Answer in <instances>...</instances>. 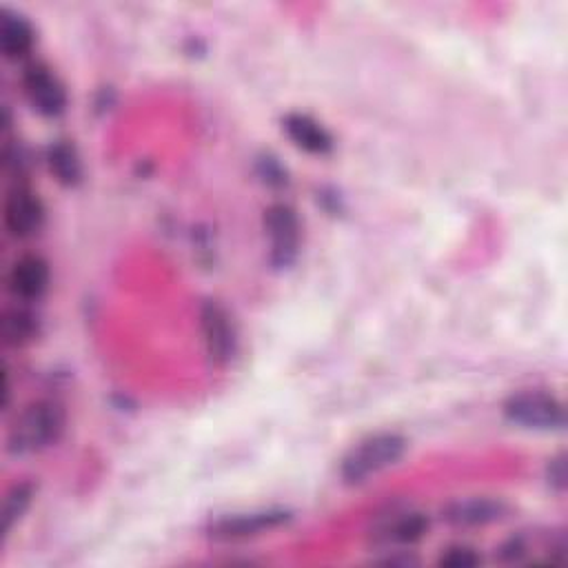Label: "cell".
Here are the masks:
<instances>
[{
    "label": "cell",
    "instance_id": "13",
    "mask_svg": "<svg viewBox=\"0 0 568 568\" xmlns=\"http://www.w3.org/2000/svg\"><path fill=\"white\" fill-rule=\"evenodd\" d=\"M47 167H49L51 176L64 187H74L83 178L81 156H79L76 147L69 145L67 140H58V142H54V145H49Z\"/></svg>",
    "mask_w": 568,
    "mask_h": 568
},
{
    "label": "cell",
    "instance_id": "15",
    "mask_svg": "<svg viewBox=\"0 0 568 568\" xmlns=\"http://www.w3.org/2000/svg\"><path fill=\"white\" fill-rule=\"evenodd\" d=\"M426 531H429V518L417 511H409V513H402L387 529V537L398 544H415L424 537Z\"/></svg>",
    "mask_w": 568,
    "mask_h": 568
},
{
    "label": "cell",
    "instance_id": "4",
    "mask_svg": "<svg viewBox=\"0 0 568 568\" xmlns=\"http://www.w3.org/2000/svg\"><path fill=\"white\" fill-rule=\"evenodd\" d=\"M264 232L271 240V262L289 267L300 249V218L294 206L277 202L264 211Z\"/></svg>",
    "mask_w": 568,
    "mask_h": 568
},
{
    "label": "cell",
    "instance_id": "6",
    "mask_svg": "<svg viewBox=\"0 0 568 568\" xmlns=\"http://www.w3.org/2000/svg\"><path fill=\"white\" fill-rule=\"evenodd\" d=\"M23 87L32 107L47 118L60 116L67 107V92L62 83L45 64H29L23 76Z\"/></svg>",
    "mask_w": 568,
    "mask_h": 568
},
{
    "label": "cell",
    "instance_id": "11",
    "mask_svg": "<svg viewBox=\"0 0 568 568\" xmlns=\"http://www.w3.org/2000/svg\"><path fill=\"white\" fill-rule=\"evenodd\" d=\"M284 131L294 140V145L300 147L307 154H316V156H324L333 150V138L331 133L311 116L307 114H287L282 120Z\"/></svg>",
    "mask_w": 568,
    "mask_h": 568
},
{
    "label": "cell",
    "instance_id": "8",
    "mask_svg": "<svg viewBox=\"0 0 568 568\" xmlns=\"http://www.w3.org/2000/svg\"><path fill=\"white\" fill-rule=\"evenodd\" d=\"M289 520L287 511H256V513H236L211 524V535L218 540H242L249 535H260L264 531L277 529Z\"/></svg>",
    "mask_w": 568,
    "mask_h": 568
},
{
    "label": "cell",
    "instance_id": "17",
    "mask_svg": "<svg viewBox=\"0 0 568 568\" xmlns=\"http://www.w3.org/2000/svg\"><path fill=\"white\" fill-rule=\"evenodd\" d=\"M480 561H482V557L471 546H451L440 557V564L451 566V568H471V566H477Z\"/></svg>",
    "mask_w": 568,
    "mask_h": 568
},
{
    "label": "cell",
    "instance_id": "5",
    "mask_svg": "<svg viewBox=\"0 0 568 568\" xmlns=\"http://www.w3.org/2000/svg\"><path fill=\"white\" fill-rule=\"evenodd\" d=\"M200 329L209 358L216 365H227L236 353V329L227 309L216 300H204L200 307Z\"/></svg>",
    "mask_w": 568,
    "mask_h": 568
},
{
    "label": "cell",
    "instance_id": "3",
    "mask_svg": "<svg viewBox=\"0 0 568 568\" xmlns=\"http://www.w3.org/2000/svg\"><path fill=\"white\" fill-rule=\"evenodd\" d=\"M505 415L524 429L535 431H559L566 415L564 404L544 391H522L507 400Z\"/></svg>",
    "mask_w": 568,
    "mask_h": 568
},
{
    "label": "cell",
    "instance_id": "12",
    "mask_svg": "<svg viewBox=\"0 0 568 568\" xmlns=\"http://www.w3.org/2000/svg\"><path fill=\"white\" fill-rule=\"evenodd\" d=\"M0 45L8 58L16 60L32 51L34 47V27L29 21L16 12H5L0 21Z\"/></svg>",
    "mask_w": 568,
    "mask_h": 568
},
{
    "label": "cell",
    "instance_id": "9",
    "mask_svg": "<svg viewBox=\"0 0 568 568\" xmlns=\"http://www.w3.org/2000/svg\"><path fill=\"white\" fill-rule=\"evenodd\" d=\"M507 516V507L500 500H490V497H471V500L451 502L445 509V520L458 529H473L486 526Z\"/></svg>",
    "mask_w": 568,
    "mask_h": 568
},
{
    "label": "cell",
    "instance_id": "16",
    "mask_svg": "<svg viewBox=\"0 0 568 568\" xmlns=\"http://www.w3.org/2000/svg\"><path fill=\"white\" fill-rule=\"evenodd\" d=\"M32 497H34V488L29 484H19L10 490L5 507H3V533L10 535L14 524L25 516V511L32 505Z\"/></svg>",
    "mask_w": 568,
    "mask_h": 568
},
{
    "label": "cell",
    "instance_id": "7",
    "mask_svg": "<svg viewBox=\"0 0 568 568\" xmlns=\"http://www.w3.org/2000/svg\"><path fill=\"white\" fill-rule=\"evenodd\" d=\"M45 223V206L38 196L16 189L5 202V225L14 238H32Z\"/></svg>",
    "mask_w": 568,
    "mask_h": 568
},
{
    "label": "cell",
    "instance_id": "19",
    "mask_svg": "<svg viewBox=\"0 0 568 568\" xmlns=\"http://www.w3.org/2000/svg\"><path fill=\"white\" fill-rule=\"evenodd\" d=\"M260 176L269 182V185H284L287 182V174L280 167V163L275 158H262L260 161Z\"/></svg>",
    "mask_w": 568,
    "mask_h": 568
},
{
    "label": "cell",
    "instance_id": "2",
    "mask_svg": "<svg viewBox=\"0 0 568 568\" xmlns=\"http://www.w3.org/2000/svg\"><path fill=\"white\" fill-rule=\"evenodd\" d=\"M406 451V440L398 434H378L353 447L342 460V477L346 482H365L369 475L395 464Z\"/></svg>",
    "mask_w": 568,
    "mask_h": 568
},
{
    "label": "cell",
    "instance_id": "1",
    "mask_svg": "<svg viewBox=\"0 0 568 568\" xmlns=\"http://www.w3.org/2000/svg\"><path fill=\"white\" fill-rule=\"evenodd\" d=\"M64 431V411L60 404L43 400L27 406L10 431V451L34 453L51 447Z\"/></svg>",
    "mask_w": 568,
    "mask_h": 568
},
{
    "label": "cell",
    "instance_id": "14",
    "mask_svg": "<svg viewBox=\"0 0 568 568\" xmlns=\"http://www.w3.org/2000/svg\"><path fill=\"white\" fill-rule=\"evenodd\" d=\"M3 333H5V342L12 346L27 344L38 333V320L34 318V313H29L25 309H12L5 313Z\"/></svg>",
    "mask_w": 568,
    "mask_h": 568
},
{
    "label": "cell",
    "instance_id": "10",
    "mask_svg": "<svg viewBox=\"0 0 568 568\" xmlns=\"http://www.w3.org/2000/svg\"><path fill=\"white\" fill-rule=\"evenodd\" d=\"M49 287V264L40 256H23L10 271V292L21 300H38Z\"/></svg>",
    "mask_w": 568,
    "mask_h": 568
},
{
    "label": "cell",
    "instance_id": "18",
    "mask_svg": "<svg viewBox=\"0 0 568 568\" xmlns=\"http://www.w3.org/2000/svg\"><path fill=\"white\" fill-rule=\"evenodd\" d=\"M546 477H548V484H551V488H555V490H564V486H566V458H564V453H559V455H555L551 462H548V466H546Z\"/></svg>",
    "mask_w": 568,
    "mask_h": 568
}]
</instances>
